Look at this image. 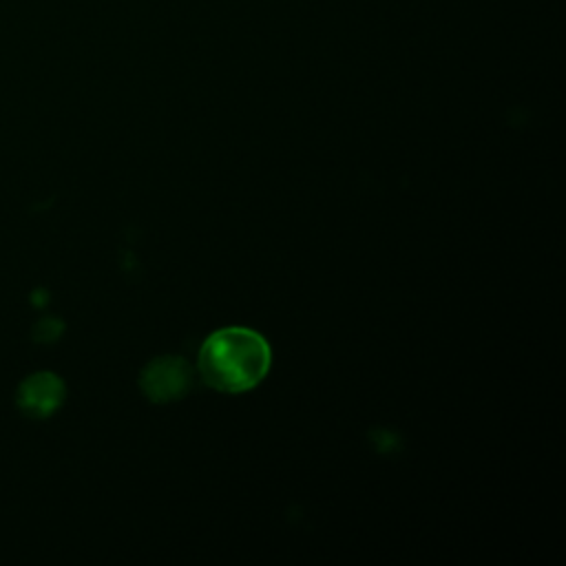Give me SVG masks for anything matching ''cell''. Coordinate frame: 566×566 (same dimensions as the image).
<instances>
[{"instance_id": "6da1fadb", "label": "cell", "mask_w": 566, "mask_h": 566, "mask_svg": "<svg viewBox=\"0 0 566 566\" xmlns=\"http://www.w3.org/2000/svg\"><path fill=\"white\" fill-rule=\"evenodd\" d=\"M270 358V345L261 334L248 327H223L203 340L199 374L217 391L241 394L265 378Z\"/></svg>"}, {"instance_id": "277c9868", "label": "cell", "mask_w": 566, "mask_h": 566, "mask_svg": "<svg viewBox=\"0 0 566 566\" xmlns=\"http://www.w3.org/2000/svg\"><path fill=\"white\" fill-rule=\"evenodd\" d=\"M62 332V323L57 318H44L38 329H35V338L38 340H55Z\"/></svg>"}, {"instance_id": "3957f363", "label": "cell", "mask_w": 566, "mask_h": 566, "mask_svg": "<svg viewBox=\"0 0 566 566\" xmlns=\"http://www.w3.org/2000/svg\"><path fill=\"white\" fill-rule=\"evenodd\" d=\"M15 402L29 418H49L64 402V380L53 371H35L20 382Z\"/></svg>"}, {"instance_id": "7a4b0ae2", "label": "cell", "mask_w": 566, "mask_h": 566, "mask_svg": "<svg viewBox=\"0 0 566 566\" xmlns=\"http://www.w3.org/2000/svg\"><path fill=\"white\" fill-rule=\"evenodd\" d=\"M139 387L153 402L177 400L192 387V367L179 356L155 358L142 369Z\"/></svg>"}]
</instances>
